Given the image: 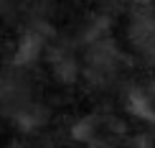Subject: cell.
<instances>
[{"instance_id":"6da1fadb","label":"cell","mask_w":155,"mask_h":148,"mask_svg":"<svg viewBox=\"0 0 155 148\" xmlns=\"http://www.w3.org/2000/svg\"><path fill=\"white\" fill-rule=\"evenodd\" d=\"M127 107L143 120H155V107H153V102H150V97H147L145 92L132 89V92L127 95Z\"/></svg>"}]
</instances>
